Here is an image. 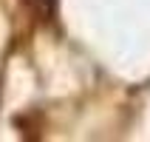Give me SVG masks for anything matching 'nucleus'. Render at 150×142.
Listing matches in <instances>:
<instances>
[{
  "instance_id": "1",
  "label": "nucleus",
  "mask_w": 150,
  "mask_h": 142,
  "mask_svg": "<svg viewBox=\"0 0 150 142\" xmlns=\"http://www.w3.org/2000/svg\"><path fill=\"white\" fill-rule=\"evenodd\" d=\"M25 3H28V6H31L42 20L51 17V14H54V9H57V0H25Z\"/></svg>"
}]
</instances>
